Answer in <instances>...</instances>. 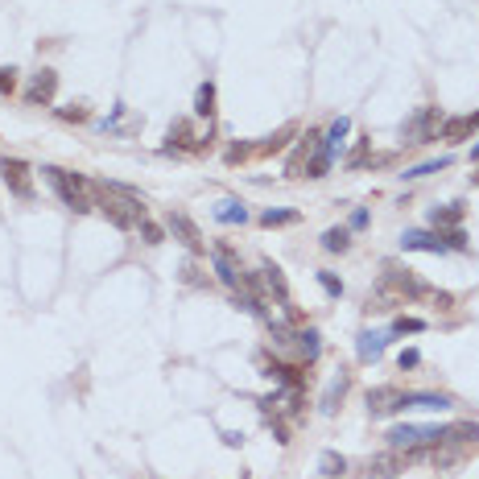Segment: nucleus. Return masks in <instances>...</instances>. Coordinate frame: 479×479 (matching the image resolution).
Instances as JSON below:
<instances>
[{
	"label": "nucleus",
	"instance_id": "f257e3e1",
	"mask_svg": "<svg viewBox=\"0 0 479 479\" xmlns=\"http://www.w3.org/2000/svg\"><path fill=\"white\" fill-rule=\"evenodd\" d=\"M41 174H45V182L58 190V198L74 211V215H83V211H91L95 207V198H91V186L79 178V174H70V170H58V165H41Z\"/></svg>",
	"mask_w": 479,
	"mask_h": 479
},
{
	"label": "nucleus",
	"instance_id": "f03ea898",
	"mask_svg": "<svg viewBox=\"0 0 479 479\" xmlns=\"http://www.w3.org/2000/svg\"><path fill=\"white\" fill-rule=\"evenodd\" d=\"M385 438H389V451H422L442 442V426H393Z\"/></svg>",
	"mask_w": 479,
	"mask_h": 479
},
{
	"label": "nucleus",
	"instance_id": "7ed1b4c3",
	"mask_svg": "<svg viewBox=\"0 0 479 479\" xmlns=\"http://www.w3.org/2000/svg\"><path fill=\"white\" fill-rule=\"evenodd\" d=\"M0 178H4V186H8V194H17L21 203L33 198V170H29L21 157H4V161H0Z\"/></svg>",
	"mask_w": 479,
	"mask_h": 479
},
{
	"label": "nucleus",
	"instance_id": "20e7f679",
	"mask_svg": "<svg viewBox=\"0 0 479 479\" xmlns=\"http://www.w3.org/2000/svg\"><path fill=\"white\" fill-rule=\"evenodd\" d=\"M165 232H170L178 244H186L190 252H203V248H207V244H203V232H198V223H194L186 211H170V215H165Z\"/></svg>",
	"mask_w": 479,
	"mask_h": 479
},
{
	"label": "nucleus",
	"instance_id": "39448f33",
	"mask_svg": "<svg viewBox=\"0 0 479 479\" xmlns=\"http://www.w3.org/2000/svg\"><path fill=\"white\" fill-rule=\"evenodd\" d=\"M385 294H397V298H422L426 285L409 273V269H397V265H385V281H380Z\"/></svg>",
	"mask_w": 479,
	"mask_h": 479
},
{
	"label": "nucleus",
	"instance_id": "423d86ee",
	"mask_svg": "<svg viewBox=\"0 0 479 479\" xmlns=\"http://www.w3.org/2000/svg\"><path fill=\"white\" fill-rule=\"evenodd\" d=\"M211 261H215V273H219V281H223L227 289H240V285H244V269H240V261H236V252H232L227 244H215V248H211Z\"/></svg>",
	"mask_w": 479,
	"mask_h": 479
},
{
	"label": "nucleus",
	"instance_id": "0eeeda50",
	"mask_svg": "<svg viewBox=\"0 0 479 479\" xmlns=\"http://www.w3.org/2000/svg\"><path fill=\"white\" fill-rule=\"evenodd\" d=\"M438 128H442L438 108H422V112L405 124V136H409V145H422V141H434V136H438Z\"/></svg>",
	"mask_w": 479,
	"mask_h": 479
},
{
	"label": "nucleus",
	"instance_id": "6e6552de",
	"mask_svg": "<svg viewBox=\"0 0 479 479\" xmlns=\"http://www.w3.org/2000/svg\"><path fill=\"white\" fill-rule=\"evenodd\" d=\"M323 149V132H306L302 136V145L294 149V157H289V165H285V174L289 178H306V170H310V161H314V153Z\"/></svg>",
	"mask_w": 479,
	"mask_h": 479
},
{
	"label": "nucleus",
	"instance_id": "1a4fd4ad",
	"mask_svg": "<svg viewBox=\"0 0 479 479\" xmlns=\"http://www.w3.org/2000/svg\"><path fill=\"white\" fill-rule=\"evenodd\" d=\"M401 467H405V455H401V451H385V455H372V459H368L364 476L368 479H397Z\"/></svg>",
	"mask_w": 479,
	"mask_h": 479
},
{
	"label": "nucleus",
	"instance_id": "9d476101",
	"mask_svg": "<svg viewBox=\"0 0 479 479\" xmlns=\"http://www.w3.org/2000/svg\"><path fill=\"white\" fill-rule=\"evenodd\" d=\"M397 409H401V389L380 385V389L368 393V414H372V418H389V414H397Z\"/></svg>",
	"mask_w": 479,
	"mask_h": 479
},
{
	"label": "nucleus",
	"instance_id": "9b49d317",
	"mask_svg": "<svg viewBox=\"0 0 479 479\" xmlns=\"http://www.w3.org/2000/svg\"><path fill=\"white\" fill-rule=\"evenodd\" d=\"M54 91H58V74H54V70H37V74H33V83H29V91H25V103H29V108L50 103V99H54Z\"/></svg>",
	"mask_w": 479,
	"mask_h": 479
},
{
	"label": "nucleus",
	"instance_id": "f8f14e48",
	"mask_svg": "<svg viewBox=\"0 0 479 479\" xmlns=\"http://www.w3.org/2000/svg\"><path fill=\"white\" fill-rule=\"evenodd\" d=\"M447 393H401V409H451Z\"/></svg>",
	"mask_w": 479,
	"mask_h": 479
},
{
	"label": "nucleus",
	"instance_id": "ddd939ff",
	"mask_svg": "<svg viewBox=\"0 0 479 479\" xmlns=\"http://www.w3.org/2000/svg\"><path fill=\"white\" fill-rule=\"evenodd\" d=\"M476 438H479L476 422H451V426H442V447H471Z\"/></svg>",
	"mask_w": 479,
	"mask_h": 479
},
{
	"label": "nucleus",
	"instance_id": "4468645a",
	"mask_svg": "<svg viewBox=\"0 0 479 479\" xmlns=\"http://www.w3.org/2000/svg\"><path fill=\"white\" fill-rule=\"evenodd\" d=\"M401 248H405V252H447L442 236H430V232H405V236H401Z\"/></svg>",
	"mask_w": 479,
	"mask_h": 479
},
{
	"label": "nucleus",
	"instance_id": "2eb2a0df",
	"mask_svg": "<svg viewBox=\"0 0 479 479\" xmlns=\"http://www.w3.org/2000/svg\"><path fill=\"white\" fill-rule=\"evenodd\" d=\"M479 128V116H451V120H442V141H451V145H459L467 132H476Z\"/></svg>",
	"mask_w": 479,
	"mask_h": 479
},
{
	"label": "nucleus",
	"instance_id": "dca6fc26",
	"mask_svg": "<svg viewBox=\"0 0 479 479\" xmlns=\"http://www.w3.org/2000/svg\"><path fill=\"white\" fill-rule=\"evenodd\" d=\"M347 389H351V372H339V376L331 380V389L323 393V414H335V409H339V401L347 397Z\"/></svg>",
	"mask_w": 479,
	"mask_h": 479
},
{
	"label": "nucleus",
	"instance_id": "f3484780",
	"mask_svg": "<svg viewBox=\"0 0 479 479\" xmlns=\"http://www.w3.org/2000/svg\"><path fill=\"white\" fill-rule=\"evenodd\" d=\"M265 376H273V380H281V385H289V389H302V385H306V372L294 368V364H265Z\"/></svg>",
	"mask_w": 479,
	"mask_h": 479
},
{
	"label": "nucleus",
	"instance_id": "a211bd4d",
	"mask_svg": "<svg viewBox=\"0 0 479 479\" xmlns=\"http://www.w3.org/2000/svg\"><path fill=\"white\" fill-rule=\"evenodd\" d=\"M294 339H298V351H302V360H306V364H314V360H318V351H323V343H318V331H294Z\"/></svg>",
	"mask_w": 479,
	"mask_h": 479
},
{
	"label": "nucleus",
	"instance_id": "6ab92c4d",
	"mask_svg": "<svg viewBox=\"0 0 479 479\" xmlns=\"http://www.w3.org/2000/svg\"><path fill=\"white\" fill-rule=\"evenodd\" d=\"M385 347H389V335H376V331H364V335H360V360H376Z\"/></svg>",
	"mask_w": 479,
	"mask_h": 479
},
{
	"label": "nucleus",
	"instance_id": "aec40b11",
	"mask_svg": "<svg viewBox=\"0 0 479 479\" xmlns=\"http://www.w3.org/2000/svg\"><path fill=\"white\" fill-rule=\"evenodd\" d=\"M430 219H434V227H438V232H442V227H459V223H463V203H451V207L434 211Z\"/></svg>",
	"mask_w": 479,
	"mask_h": 479
},
{
	"label": "nucleus",
	"instance_id": "412c9836",
	"mask_svg": "<svg viewBox=\"0 0 479 479\" xmlns=\"http://www.w3.org/2000/svg\"><path fill=\"white\" fill-rule=\"evenodd\" d=\"M194 112L207 116V120L215 116V83H203V87H198V95H194Z\"/></svg>",
	"mask_w": 479,
	"mask_h": 479
},
{
	"label": "nucleus",
	"instance_id": "4be33fe9",
	"mask_svg": "<svg viewBox=\"0 0 479 479\" xmlns=\"http://www.w3.org/2000/svg\"><path fill=\"white\" fill-rule=\"evenodd\" d=\"M261 273H265V289H273V294H277V298L285 302V298H289V285H285V277H281V269H277V265H265Z\"/></svg>",
	"mask_w": 479,
	"mask_h": 479
},
{
	"label": "nucleus",
	"instance_id": "5701e85b",
	"mask_svg": "<svg viewBox=\"0 0 479 479\" xmlns=\"http://www.w3.org/2000/svg\"><path fill=\"white\" fill-rule=\"evenodd\" d=\"M318 471H323L327 479H339L343 471H347V459H343V455H335V451H327V455L318 459Z\"/></svg>",
	"mask_w": 479,
	"mask_h": 479
},
{
	"label": "nucleus",
	"instance_id": "b1692460",
	"mask_svg": "<svg viewBox=\"0 0 479 479\" xmlns=\"http://www.w3.org/2000/svg\"><path fill=\"white\" fill-rule=\"evenodd\" d=\"M323 248H327V252H347V248H351V236H347V227H331V232L323 236Z\"/></svg>",
	"mask_w": 479,
	"mask_h": 479
},
{
	"label": "nucleus",
	"instance_id": "393cba45",
	"mask_svg": "<svg viewBox=\"0 0 479 479\" xmlns=\"http://www.w3.org/2000/svg\"><path fill=\"white\" fill-rule=\"evenodd\" d=\"M215 219H219V223H244V219H248V211H244V203H219Z\"/></svg>",
	"mask_w": 479,
	"mask_h": 479
},
{
	"label": "nucleus",
	"instance_id": "a878e982",
	"mask_svg": "<svg viewBox=\"0 0 479 479\" xmlns=\"http://www.w3.org/2000/svg\"><path fill=\"white\" fill-rule=\"evenodd\" d=\"M331 161H335V157H331L327 149H318V153H314V161H310V170H306V178H327Z\"/></svg>",
	"mask_w": 479,
	"mask_h": 479
},
{
	"label": "nucleus",
	"instance_id": "bb28decb",
	"mask_svg": "<svg viewBox=\"0 0 479 479\" xmlns=\"http://www.w3.org/2000/svg\"><path fill=\"white\" fill-rule=\"evenodd\" d=\"M451 165V157H434V161H422V165H414L405 178H426V174H438V170H447Z\"/></svg>",
	"mask_w": 479,
	"mask_h": 479
},
{
	"label": "nucleus",
	"instance_id": "cd10ccee",
	"mask_svg": "<svg viewBox=\"0 0 479 479\" xmlns=\"http://www.w3.org/2000/svg\"><path fill=\"white\" fill-rule=\"evenodd\" d=\"M261 223L265 227H285V223H298V211H265Z\"/></svg>",
	"mask_w": 479,
	"mask_h": 479
},
{
	"label": "nucleus",
	"instance_id": "c85d7f7f",
	"mask_svg": "<svg viewBox=\"0 0 479 479\" xmlns=\"http://www.w3.org/2000/svg\"><path fill=\"white\" fill-rule=\"evenodd\" d=\"M418 331H426L422 318H397V323H393V335H418Z\"/></svg>",
	"mask_w": 479,
	"mask_h": 479
},
{
	"label": "nucleus",
	"instance_id": "c756f323",
	"mask_svg": "<svg viewBox=\"0 0 479 479\" xmlns=\"http://www.w3.org/2000/svg\"><path fill=\"white\" fill-rule=\"evenodd\" d=\"M289 136H294V128H281L277 136H269V141L261 145V153H277V149H285V141H289Z\"/></svg>",
	"mask_w": 479,
	"mask_h": 479
},
{
	"label": "nucleus",
	"instance_id": "7c9ffc66",
	"mask_svg": "<svg viewBox=\"0 0 479 479\" xmlns=\"http://www.w3.org/2000/svg\"><path fill=\"white\" fill-rule=\"evenodd\" d=\"M318 285H323V289H327V294H331V298H339V294H343V281H339V277H335V273H327V269H323V273H318Z\"/></svg>",
	"mask_w": 479,
	"mask_h": 479
},
{
	"label": "nucleus",
	"instance_id": "2f4dec72",
	"mask_svg": "<svg viewBox=\"0 0 479 479\" xmlns=\"http://www.w3.org/2000/svg\"><path fill=\"white\" fill-rule=\"evenodd\" d=\"M136 227H141V236H145V244H161V227H157V223H149V219H141Z\"/></svg>",
	"mask_w": 479,
	"mask_h": 479
},
{
	"label": "nucleus",
	"instance_id": "473e14b6",
	"mask_svg": "<svg viewBox=\"0 0 479 479\" xmlns=\"http://www.w3.org/2000/svg\"><path fill=\"white\" fill-rule=\"evenodd\" d=\"M12 87H17V70L0 66V95H12Z\"/></svg>",
	"mask_w": 479,
	"mask_h": 479
},
{
	"label": "nucleus",
	"instance_id": "72a5a7b5",
	"mask_svg": "<svg viewBox=\"0 0 479 479\" xmlns=\"http://www.w3.org/2000/svg\"><path fill=\"white\" fill-rule=\"evenodd\" d=\"M442 244H447V248H459V252H463V248H467V236H463L459 227H451V232L442 236Z\"/></svg>",
	"mask_w": 479,
	"mask_h": 479
},
{
	"label": "nucleus",
	"instance_id": "f704fd0d",
	"mask_svg": "<svg viewBox=\"0 0 479 479\" xmlns=\"http://www.w3.org/2000/svg\"><path fill=\"white\" fill-rule=\"evenodd\" d=\"M397 364H401V372H405V368H418V364H422V351H414V347H409V351H401V356H397Z\"/></svg>",
	"mask_w": 479,
	"mask_h": 479
},
{
	"label": "nucleus",
	"instance_id": "c9c22d12",
	"mask_svg": "<svg viewBox=\"0 0 479 479\" xmlns=\"http://www.w3.org/2000/svg\"><path fill=\"white\" fill-rule=\"evenodd\" d=\"M178 136V145H190V128H186V120H178L174 128H170V141Z\"/></svg>",
	"mask_w": 479,
	"mask_h": 479
},
{
	"label": "nucleus",
	"instance_id": "e433bc0d",
	"mask_svg": "<svg viewBox=\"0 0 479 479\" xmlns=\"http://www.w3.org/2000/svg\"><path fill=\"white\" fill-rule=\"evenodd\" d=\"M62 120H87V108H58Z\"/></svg>",
	"mask_w": 479,
	"mask_h": 479
},
{
	"label": "nucleus",
	"instance_id": "4c0bfd02",
	"mask_svg": "<svg viewBox=\"0 0 479 479\" xmlns=\"http://www.w3.org/2000/svg\"><path fill=\"white\" fill-rule=\"evenodd\" d=\"M351 227H368V211H364V207H360V211L351 215Z\"/></svg>",
	"mask_w": 479,
	"mask_h": 479
},
{
	"label": "nucleus",
	"instance_id": "58836bf2",
	"mask_svg": "<svg viewBox=\"0 0 479 479\" xmlns=\"http://www.w3.org/2000/svg\"><path fill=\"white\" fill-rule=\"evenodd\" d=\"M471 161H479V145H476V149H471Z\"/></svg>",
	"mask_w": 479,
	"mask_h": 479
}]
</instances>
